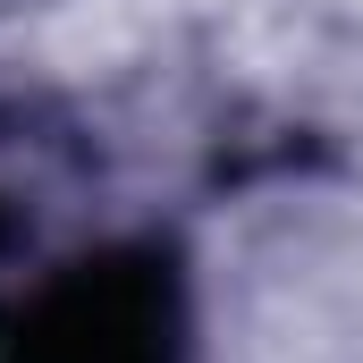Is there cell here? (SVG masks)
I'll use <instances>...</instances> for the list:
<instances>
[{
	"label": "cell",
	"mask_w": 363,
	"mask_h": 363,
	"mask_svg": "<svg viewBox=\"0 0 363 363\" xmlns=\"http://www.w3.org/2000/svg\"><path fill=\"white\" fill-rule=\"evenodd\" d=\"M0 363H186L178 262L152 245L68 262L9 313Z\"/></svg>",
	"instance_id": "1"
}]
</instances>
